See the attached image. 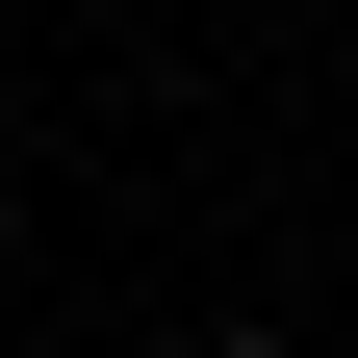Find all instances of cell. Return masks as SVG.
Wrapping results in <instances>:
<instances>
[{
    "label": "cell",
    "mask_w": 358,
    "mask_h": 358,
    "mask_svg": "<svg viewBox=\"0 0 358 358\" xmlns=\"http://www.w3.org/2000/svg\"><path fill=\"white\" fill-rule=\"evenodd\" d=\"M231 358H282V333H231Z\"/></svg>",
    "instance_id": "cell-1"
}]
</instances>
